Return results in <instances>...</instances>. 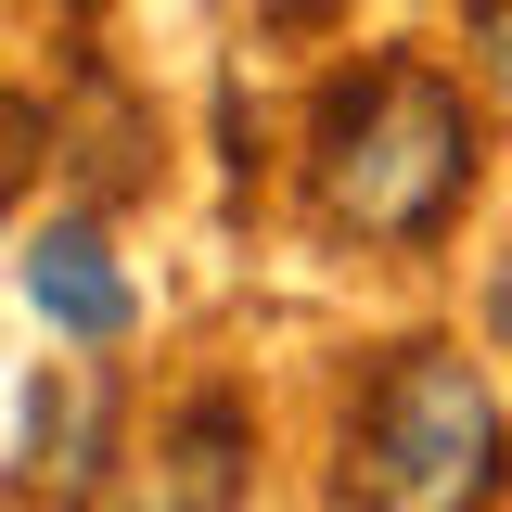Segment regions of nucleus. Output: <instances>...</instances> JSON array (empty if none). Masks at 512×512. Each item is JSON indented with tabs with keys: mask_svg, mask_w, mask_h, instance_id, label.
<instances>
[{
	"mask_svg": "<svg viewBox=\"0 0 512 512\" xmlns=\"http://www.w3.org/2000/svg\"><path fill=\"white\" fill-rule=\"evenodd\" d=\"M461 180H474V116L436 64L384 52L320 103V218H346L372 244H436Z\"/></svg>",
	"mask_w": 512,
	"mask_h": 512,
	"instance_id": "nucleus-1",
	"label": "nucleus"
},
{
	"mask_svg": "<svg viewBox=\"0 0 512 512\" xmlns=\"http://www.w3.org/2000/svg\"><path fill=\"white\" fill-rule=\"evenodd\" d=\"M500 487V410L474 359L448 346H397L359 397V500L372 512H474Z\"/></svg>",
	"mask_w": 512,
	"mask_h": 512,
	"instance_id": "nucleus-2",
	"label": "nucleus"
},
{
	"mask_svg": "<svg viewBox=\"0 0 512 512\" xmlns=\"http://www.w3.org/2000/svg\"><path fill=\"white\" fill-rule=\"evenodd\" d=\"M26 295H39V320H64L77 346H116V333H128V282H116V256H103V231H90V218L39 231Z\"/></svg>",
	"mask_w": 512,
	"mask_h": 512,
	"instance_id": "nucleus-3",
	"label": "nucleus"
},
{
	"mask_svg": "<svg viewBox=\"0 0 512 512\" xmlns=\"http://www.w3.org/2000/svg\"><path fill=\"white\" fill-rule=\"evenodd\" d=\"M180 487H192V512L231 500V397H205V410L180 423Z\"/></svg>",
	"mask_w": 512,
	"mask_h": 512,
	"instance_id": "nucleus-4",
	"label": "nucleus"
},
{
	"mask_svg": "<svg viewBox=\"0 0 512 512\" xmlns=\"http://www.w3.org/2000/svg\"><path fill=\"white\" fill-rule=\"evenodd\" d=\"M26 154H39V103H0V205H13V180H26Z\"/></svg>",
	"mask_w": 512,
	"mask_h": 512,
	"instance_id": "nucleus-5",
	"label": "nucleus"
},
{
	"mask_svg": "<svg viewBox=\"0 0 512 512\" xmlns=\"http://www.w3.org/2000/svg\"><path fill=\"white\" fill-rule=\"evenodd\" d=\"M474 52H487V77L512 90V0H474Z\"/></svg>",
	"mask_w": 512,
	"mask_h": 512,
	"instance_id": "nucleus-6",
	"label": "nucleus"
},
{
	"mask_svg": "<svg viewBox=\"0 0 512 512\" xmlns=\"http://www.w3.org/2000/svg\"><path fill=\"white\" fill-rule=\"evenodd\" d=\"M487 320H500V346H512V256H500V295H487Z\"/></svg>",
	"mask_w": 512,
	"mask_h": 512,
	"instance_id": "nucleus-7",
	"label": "nucleus"
},
{
	"mask_svg": "<svg viewBox=\"0 0 512 512\" xmlns=\"http://www.w3.org/2000/svg\"><path fill=\"white\" fill-rule=\"evenodd\" d=\"M282 13H295V0H282Z\"/></svg>",
	"mask_w": 512,
	"mask_h": 512,
	"instance_id": "nucleus-8",
	"label": "nucleus"
}]
</instances>
